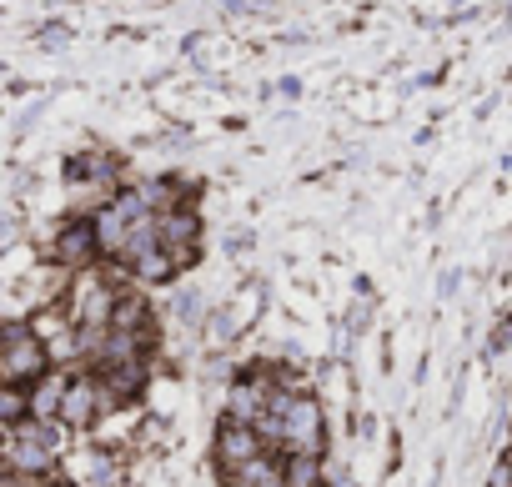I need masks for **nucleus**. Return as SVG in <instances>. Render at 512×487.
I'll return each instance as SVG.
<instances>
[{
	"label": "nucleus",
	"instance_id": "nucleus-1",
	"mask_svg": "<svg viewBox=\"0 0 512 487\" xmlns=\"http://www.w3.org/2000/svg\"><path fill=\"white\" fill-rule=\"evenodd\" d=\"M322 452H327V412L317 392H292L277 427V457H322Z\"/></svg>",
	"mask_w": 512,
	"mask_h": 487
},
{
	"label": "nucleus",
	"instance_id": "nucleus-2",
	"mask_svg": "<svg viewBox=\"0 0 512 487\" xmlns=\"http://www.w3.org/2000/svg\"><path fill=\"white\" fill-rule=\"evenodd\" d=\"M262 457H267V442H262V432H256V427L231 422V417L216 422V437H211V467H216V477H221L226 487L241 482V472H246L251 462H262Z\"/></svg>",
	"mask_w": 512,
	"mask_h": 487
},
{
	"label": "nucleus",
	"instance_id": "nucleus-3",
	"mask_svg": "<svg viewBox=\"0 0 512 487\" xmlns=\"http://www.w3.org/2000/svg\"><path fill=\"white\" fill-rule=\"evenodd\" d=\"M156 236H161V247L171 252L176 272H191L196 257H201V216L196 206H171L156 216Z\"/></svg>",
	"mask_w": 512,
	"mask_h": 487
},
{
	"label": "nucleus",
	"instance_id": "nucleus-4",
	"mask_svg": "<svg viewBox=\"0 0 512 487\" xmlns=\"http://www.w3.org/2000/svg\"><path fill=\"white\" fill-rule=\"evenodd\" d=\"M512 342V312H502V322L492 327V337H487V352H502Z\"/></svg>",
	"mask_w": 512,
	"mask_h": 487
},
{
	"label": "nucleus",
	"instance_id": "nucleus-5",
	"mask_svg": "<svg viewBox=\"0 0 512 487\" xmlns=\"http://www.w3.org/2000/svg\"><path fill=\"white\" fill-rule=\"evenodd\" d=\"M231 487H251V482H231Z\"/></svg>",
	"mask_w": 512,
	"mask_h": 487
}]
</instances>
